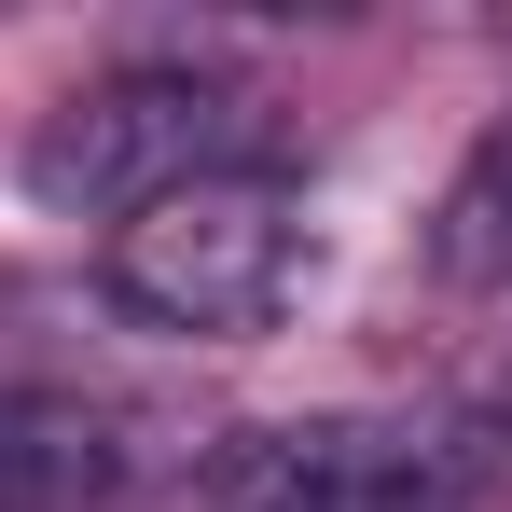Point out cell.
<instances>
[{
	"label": "cell",
	"instance_id": "6da1fadb",
	"mask_svg": "<svg viewBox=\"0 0 512 512\" xmlns=\"http://www.w3.org/2000/svg\"><path fill=\"white\" fill-rule=\"evenodd\" d=\"M97 277H111V305H125L139 333L250 346V333H277V319L305 305V277H319V208H305L291 167L180 180V194H153L139 222H111Z\"/></svg>",
	"mask_w": 512,
	"mask_h": 512
},
{
	"label": "cell",
	"instance_id": "7a4b0ae2",
	"mask_svg": "<svg viewBox=\"0 0 512 512\" xmlns=\"http://www.w3.org/2000/svg\"><path fill=\"white\" fill-rule=\"evenodd\" d=\"M222 167H277V111L194 56H139V70H97L42 111L28 139V194L56 222H139L153 194L180 180H222Z\"/></svg>",
	"mask_w": 512,
	"mask_h": 512
},
{
	"label": "cell",
	"instance_id": "3957f363",
	"mask_svg": "<svg viewBox=\"0 0 512 512\" xmlns=\"http://www.w3.org/2000/svg\"><path fill=\"white\" fill-rule=\"evenodd\" d=\"M485 485V429H388V416H319V429H236L180 471V512H457Z\"/></svg>",
	"mask_w": 512,
	"mask_h": 512
},
{
	"label": "cell",
	"instance_id": "277c9868",
	"mask_svg": "<svg viewBox=\"0 0 512 512\" xmlns=\"http://www.w3.org/2000/svg\"><path fill=\"white\" fill-rule=\"evenodd\" d=\"M208 457V429L111 388H0V512H111Z\"/></svg>",
	"mask_w": 512,
	"mask_h": 512
},
{
	"label": "cell",
	"instance_id": "5b68a950",
	"mask_svg": "<svg viewBox=\"0 0 512 512\" xmlns=\"http://www.w3.org/2000/svg\"><path fill=\"white\" fill-rule=\"evenodd\" d=\"M429 263H443L457 291H512V111L471 139V167H457V194H443Z\"/></svg>",
	"mask_w": 512,
	"mask_h": 512
}]
</instances>
